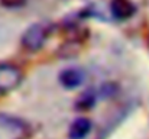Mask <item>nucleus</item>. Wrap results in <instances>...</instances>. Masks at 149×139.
I'll list each match as a JSON object with an SVG mask.
<instances>
[{
  "instance_id": "obj_1",
  "label": "nucleus",
  "mask_w": 149,
  "mask_h": 139,
  "mask_svg": "<svg viewBox=\"0 0 149 139\" xmlns=\"http://www.w3.org/2000/svg\"><path fill=\"white\" fill-rule=\"evenodd\" d=\"M51 35V26L45 22L33 23L31 25L22 35V46L31 52H36L42 49L44 45L47 44L48 38Z\"/></svg>"
},
{
  "instance_id": "obj_2",
  "label": "nucleus",
  "mask_w": 149,
  "mask_h": 139,
  "mask_svg": "<svg viewBox=\"0 0 149 139\" xmlns=\"http://www.w3.org/2000/svg\"><path fill=\"white\" fill-rule=\"evenodd\" d=\"M23 74L22 71L13 64H0V94L16 90L22 83Z\"/></svg>"
},
{
  "instance_id": "obj_3",
  "label": "nucleus",
  "mask_w": 149,
  "mask_h": 139,
  "mask_svg": "<svg viewBox=\"0 0 149 139\" xmlns=\"http://www.w3.org/2000/svg\"><path fill=\"white\" fill-rule=\"evenodd\" d=\"M58 80H59L61 86L65 87L67 90H74L84 83L86 73L78 67H70V68H65L59 73Z\"/></svg>"
},
{
  "instance_id": "obj_4",
  "label": "nucleus",
  "mask_w": 149,
  "mask_h": 139,
  "mask_svg": "<svg viewBox=\"0 0 149 139\" xmlns=\"http://www.w3.org/2000/svg\"><path fill=\"white\" fill-rule=\"evenodd\" d=\"M136 4L132 0H111L110 12L119 20H127L136 13Z\"/></svg>"
},
{
  "instance_id": "obj_5",
  "label": "nucleus",
  "mask_w": 149,
  "mask_h": 139,
  "mask_svg": "<svg viewBox=\"0 0 149 139\" xmlns=\"http://www.w3.org/2000/svg\"><path fill=\"white\" fill-rule=\"evenodd\" d=\"M91 120L88 117H78L75 119L70 129H68V138L70 139H86L91 132Z\"/></svg>"
},
{
  "instance_id": "obj_6",
  "label": "nucleus",
  "mask_w": 149,
  "mask_h": 139,
  "mask_svg": "<svg viewBox=\"0 0 149 139\" xmlns=\"http://www.w3.org/2000/svg\"><path fill=\"white\" fill-rule=\"evenodd\" d=\"M94 103H96V93L93 90H87L84 94L80 96V98L75 103V107L78 110H88L94 106Z\"/></svg>"
},
{
  "instance_id": "obj_7",
  "label": "nucleus",
  "mask_w": 149,
  "mask_h": 139,
  "mask_svg": "<svg viewBox=\"0 0 149 139\" xmlns=\"http://www.w3.org/2000/svg\"><path fill=\"white\" fill-rule=\"evenodd\" d=\"M78 52H80V45H78L75 41H68V42L59 45V49H58L59 57H61V58H65V59H68V58L77 55Z\"/></svg>"
},
{
  "instance_id": "obj_8",
  "label": "nucleus",
  "mask_w": 149,
  "mask_h": 139,
  "mask_svg": "<svg viewBox=\"0 0 149 139\" xmlns=\"http://www.w3.org/2000/svg\"><path fill=\"white\" fill-rule=\"evenodd\" d=\"M28 0H0V4L6 9H19L26 4Z\"/></svg>"
}]
</instances>
